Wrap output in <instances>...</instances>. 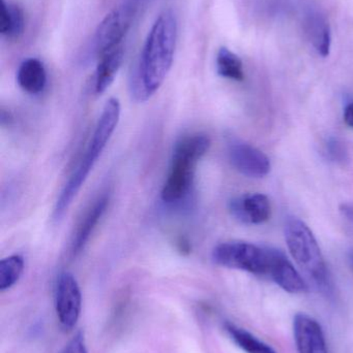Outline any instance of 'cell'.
<instances>
[{
	"label": "cell",
	"instance_id": "22",
	"mask_svg": "<svg viewBox=\"0 0 353 353\" xmlns=\"http://www.w3.org/2000/svg\"><path fill=\"white\" fill-rule=\"evenodd\" d=\"M340 211L343 217H345L353 225V203H343L340 207Z\"/></svg>",
	"mask_w": 353,
	"mask_h": 353
},
{
	"label": "cell",
	"instance_id": "15",
	"mask_svg": "<svg viewBox=\"0 0 353 353\" xmlns=\"http://www.w3.org/2000/svg\"><path fill=\"white\" fill-rule=\"evenodd\" d=\"M306 33L318 54L329 56L331 50V29L329 23L321 14H311L306 21Z\"/></svg>",
	"mask_w": 353,
	"mask_h": 353
},
{
	"label": "cell",
	"instance_id": "25",
	"mask_svg": "<svg viewBox=\"0 0 353 353\" xmlns=\"http://www.w3.org/2000/svg\"><path fill=\"white\" fill-rule=\"evenodd\" d=\"M350 263H352V267L353 269V252L352 253V254H350Z\"/></svg>",
	"mask_w": 353,
	"mask_h": 353
},
{
	"label": "cell",
	"instance_id": "20",
	"mask_svg": "<svg viewBox=\"0 0 353 353\" xmlns=\"http://www.w3.org/2000/svg\"><path fill=\"white\" fill-rule=\"evenodd\" d=\"M327 153L336 163H344L347 159V151L341 141L332 138L327 143Z\"/></svg>",
	"mask_w": 353,
	"mask_h": 353
},
{
	"label": "cell",
	"instance_id": "19",
	"mask_svg": "<svg viewBox=\"0 0 353 353\" xmlns=\"http://www.w3.org/2000/svg\"><path fill=\"white\" fill-rule=\"evenodd\" d=\"M24 259L21 255L14 254L0 261V290H10L22 276Z\"/></svg>",
	"mask_w": 353,
	"mask_h": 353
},
{
	"label": "cell",
	"instance_id": "14",
	"mask_svg": "<svg viewBox=\"0 0 353 353\" xmlns=\"http://www.w3.org/2000/svg\"><path fill=\"white\" fill-rule=\"evenodd\" d=\"M124 55V46H122L97 58L95 82V92L97 94H102L111 86L122 66Z\"/></svg>",
	"mask_w": 353,
	"mask_h": 353
},
{
	"label": "cell",
	"instance_id": "1",
	"mask_svg": "<svg viewBox=\"0 0 353 353\" xmlns=\"http://www.w3.org/2000/svg\"><path fill=\"white\" fill-rule=\"evenodd\" d=\"M178 39V21L172 10H164L153 23L133 77V91L146 101L163 85L171 70Z\"/></svg>",
	"mask_w": 353,
	"mask_h": 353
},
{
	"label": "cell",
	"instance_id": "18",
	"mask_svg": "<svg viewBox=\"0 0 353 353\" xmlns=\"http://www.w3.org/2000/svg\"><path fill=\"white\" fill-rule=\"evenodd\" d=\"M217 72L229 80L242 81L245 78L242 60L227 48H221L218 52Z\"/></svg>",
	"mask_w": 353,
	"mask_h": 353
},
{
	"label": "cell",
	"instance_id": "4",
	"mask_svg": "<svg viewBox=\"0 0 353 353\" xmlns=\"http://www.w3.org/2000/svg\"><path fill=\"white\" fill-rule=\"evenodd\" d=\"M285 239L292 257L309 279L321 292H331V275L321 247L309 226L298 218H288Z\"/></svg>",
	"mask_w": 353,
	"mask_h": 353
},
{
	"label": "cell",
	"instance_id": "16",
	"mask_svg": "<svg viewBox=\"0 0 353 353\" xmlns=\"http://www.w3.org/2000/svg\"><path fill=\"white\" fill-rule=\"evenodd\" d=\"M25 21L22 10L12 2L1 0L0 33L8 39H16L24 31Z\"/></svg>",
	"mask_w": 353,
	"mask_h": 353
},
{
	"label": "cell",
	"instance_id": "13",
	"mask_svg": "<svg viewBox=\"0 0 353 353\" xmlns=\"http://www.w3.org/2000/svg\"><path fill=\"white\" fill-rule=\"evenodd\" d=\"M109 199L107 196H102L93 203V207L87 212L86 215L81 221L80 225L77 228L76 234L74 236L72 242V255L77 256L79 253L82 252L83 249L86 246L91 234L95 230V226L101 220L102 216L107 209Z\"/></svg>",
	"mask_w": 353,
	"mask_h": 353
},
{
	"label": "cell",
	"instance_id": "10",
	"mask_svg": "<svg viewBox=\"0 0 353 353\" xmlns=\"http://www.w3.org/2000/svg\"><path fill=\"white\" fill-rule=\"evenodd\" d=\"M269 254L271 263L267 274L269 280L289 294H303L308 290L306 282L282 251L269 248Z\"/></svg>",
	"mask_w": 353,
	"mask_h": 353
},
{
	"label": "cell",
	"instance_id": "17",
	"mask_svg": "<svg viewBox=\"0 0 353 353\" xmlns=\"http://www.w3.org/2000/svg\"><path fill=\"white\" fill-rule=\"evenodd\" d=\"M225 331L230 339L238 345L242 352L246 353H278L269 344L261 341L247 330L242 329L233 323H226Z\"/></svg>",
	"mask_w": 353,
	"mask_h": 353
},
{
	"label": "cell",
	"instance_id": "21",
	"mask_svg": "<svg viewBox=\"0 0 353 353\" xmlns=\"http://www.w3.org/2000/svg\"><path fill=\"white\" fill-rule=\"evenodd\" d=\"M60 353H88L83 334H76Z\"/></svg>",
	"mask_w": 353,
	"mask_h": 353
},
{
	"label": "cell",
	"instance_id": "6",
	"mask_svg": "<svg viewBox=\"0 0 353 353\" xmlns=\"http://www.w3.org/2000/svg\"><path fill=\"white\" fill-rule=\"evenodd\" d=\"M133 14L134 8L126 4L106 16L97 27L91 43L95 57H101L107 52L122 47V41L130 29Z\"/></svg>",
	"mask_w": 353,
	"mask_h": 353
},
{
	"label": "cell",
	"instance_id": "23",
	"mask_svg": "<svg viewBox=\"0 0 353 353\" xmlns=\"http://www.w3.org/2000/svg\"><path fill=\"white\" fill-rule=\"evenodd\" d=\"M344 121L347 124L350 128H353V103H350V105H347V107L345 108V111H344Z\"/></svg>",
	"mask_w": 353,
	"mask_h": 353
},
{
	"label": "cell",
	"instance_id": "7",
	"mask_svg": "<svg viewBox=\"0 0 353 353\" xmlns=\"http://www.w3.org/2000/svg\"><path fill=\"white\" fill-rule=\"evenodd\" d=\"M55 308L58 321L64 330H70L80 319L82 294L76 278L68 273L60 274L55 290Z\"/></svg>",
	"mask_w": 353,
	"mask_h": 353
},
{
	"label": "cell",
	"instance_id": "3",
	"mask_svg": "<svg viewBox=\"0 0 353 353\" xmlns=\"http://www.w3.org/2000/svg\"><path fill=\"white\" fill-rule=\"evenodd\" d=\"M211 144V139L204 134H190L176 143L161 191L164 203H176L186 199L194 184L197 163L207 154Z\"/></svg>",
	"mask_w": 353,
	"mask_h": 353
},
{
	"label": "cell",
	"instance_id": "9",
	"mask_svg": "<svg viewBox=\"0 0 353 353\" xmlns=\"http://www.w3.org/2000/svg\"><path fill=\"white\" fill-rule=\"evenodd\" d=\"M294 335L298 353H329L321 323L306 313L294 319Z\"/></svg>",
	"mask_w": 353,
	"mask_h": 353
},
{
	"label": "cell",
	"instance_id": "24",
	"mask_svg": "<svg viewBox=\"0 0 353 353\" xmlns=\"http://www.w3.org/2000/svg\"><path fill=\"white\" fill-rule=\"evenodd\" d=\"M178 250L180 251L182 253H190L191 248H190V244H189L188 241L184 240V238H180V240L178 241Z\"/></svg>",
	"mask_w": 353,
	"mask_h": 353
},
{
	"label": "cell",
	"instance_id": "5",
	"mask_svg": "<svg viewBox=\"0 0 353 353\" xmlns=\"http://www.w3.org/2000/svg\"><path fill=\"white\" fill-rule=\"evenodd\" d=\"M213 263L228 269L240 270L260 277L269 274L271 254L267 247L242 241H229L217 245L213 250Z\"/></svg>",
	"mask_w": 353,
	"mask_h": 353
},
{
	"label": "cell",
	"instance_id": "8",
	"mask_svg": "<svg viewBox=\"0 0 353 353\" xmlns=\"http://www.w3.org/2000/svg\"><path fill=\"white\" fill-rule=\"evenodd\" d=\"M228 155L234 169L244 176L263 178L271 171L269 157L263 151L247 143H231Z\"/></svg>",
	"mask_w": 353,
	"mask_h": 353
},
{
	"label": "cell",
	"instance_id": "2",
	"mask_svg": "<svg viewBox=\"0 0 353 353\" xmlns=\"http://www.w3.org/2000/svg\"><path fill=\"white\" fill-rule=\"evenodd\" d=\"M120 118V103L115 97L108 99L99 116L93 137L89 141L88 146L85 150L84 157L81 159L77 169L75 170L70 180L62 189L59 197L54 208L53 217L59 221L66 215L68 208L72 205L75 197L78 194L87 176L95 167L97 159L101 157L104 149L107 146L114 130L117 128Z\"/></svg>",
	"mask_w": 353,
	"mask_h": 353
},
{
	"label": "cell",
	"instance_id": "11",
	"mask_svg": "<svg viewBox=\"0 0 353 353\" xmlns=\"http://www.w3.org/2000/svg\"><path fill=\"white\" fill-rule=\"evenodd\" d=\"M230 211L236 219L245 223L261 224L271 217V203L265 194L255 193L231 201Z\"/></svg>",
	"mask_w": 353,
	"mask_h": 353
},
{
	"label": "cell",
	"instance_id": "12",
	"mask_svg": "<svg viewBox=\"0 0 353 353\" xmlns=\"http://www.w3.org/2000/svg\"><path fill=\"white\" fill-rule=\"evenodd\" d=\"M19 87L29 94H39L47 85V72L41 60L28 58L19 66L17 72Z\"/></svg>",
	"mask_w": 353,
	"mask_h": 353
}]
</instances>
